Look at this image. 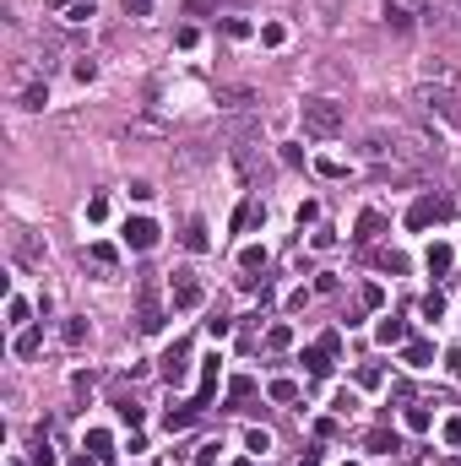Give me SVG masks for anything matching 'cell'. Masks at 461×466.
Segmentation results:
<instances>
[{
	"label": "cell",
	"instance_id": "bcb514c9",
	"mask_svg": "<svg viewBox=\"0 0 461 466\" xmlns=\"http://www.w3.org/2000/svg\"><path fill=\"white\" fill-rule=\"evenodd\" d=\"M445 466H461V461H445Z\"/></svg>",
	"mask_w": 461,
	"mask_h": 466
},
{
	"label": "cell",
	"instance_id": "277c9868",
	"mask_svg": "<svg viewBox=\"0 0 461 466\" xmlns=\"http://www.w3.org/2000/svg\"><path fill=\"white\" fill-rule=\"evenodd\" d=\"M136 331L152 336L163 331V304H158V277H142V309H136Z\"/></svg>",
	"mask_w": 461,
	"mask_h": 466
},
{
	"label": "cell",
	"instance_id": "d6a6232c",
	"mask_svg": "<svg viewBox=\"0 0 461 466\" xmlns=\"http://www.w3.org/2000/svg\"><path fill=\"white\" fill-rule=\"evenodd\" d=\"M282 39H288V27H282V22H266V27H261V43H272V49H277Z\"/></svg>",
	"mask_w": 461,
	"mask_h": 466
},
{
	"label": "cell",
	"instance_id": "5bb4252c",
	"mask_svg": "<svg viewBox=\"0 0 461 466\" xmlns=\"http://www.w3.org/2000/svg\"><path fill=\"white\" fill-rule=\"evenodd\" d=\"M114 412H120V423H142V418H147V412H142V402H136V396H114Z\"/></svg>",
	"mask_w": 461,
	"mask_h": 466
},
{
	"label": "cell",
	"instance_id": "3957f363",
	"mask_svg": "<svg viewBox=\"0 0 461 466\" xmlns=\"http://www.w3.org/2000/svg\"><path fill=\"white\" fill-rule=\"evenodd\" d=\"M450 212H456V206L445 201V196H418V201L407 206V228H413V233H423L429 223H445Z\"/></svg>",
	"mask_w": 461,
	"mask_h": 466
},
{
	"label": "cell",
	"instance_id": "f1b7e54d",
	"mask_svg": "<svg viewBox=\"0 0 461 466\" xmlns=\"http://www.w3.org/2000/svg\"><path fill=\"white\" fill-rule=\"evenodd\" d=\"M288 342H294V331H288V325H272V331H266V347H272V352H282Z\"/></svg>",
	"mask_w": 461,
	"mask_h": 466
},
{
	"label": "cell",
	"instance_id": "6da1fadb",
	"mask_svg": "<svg viewBox=\"0 0 461 466\" xmlns=\"http://www.w3.org/2000/svg\"><path fill=\"white\" fill-rule=\"evenodd\" d=\"M298 120H304V130H310V136L331 142V136H342V125H348V109H342L336 98H304Z\"/></svg>",
	"mask_w": 461,
	"mask_h": 466
},
{
	"label": "cell",
	"instance_id": "7bdbcfd3",
	"mask_svg": "<svg viewBox=\"0 0 461 466\" xmlns=\"http://www.w3.org/2000/svg\"><path fill=\"white\" fill-rule=\"evenodd\" d=\"M6 315H11V320H17V325H22V320H27V315H33V309L22 304V299H11V304H6Z\"/></svg>",
	"mask_w": 461,
	"mask_h": 466
},
{
	"label": "cell",
	"instance_id": "1f68e13d",
	"mask_svg": "<svg viewBox=\"0 0 461 466\" xmlns=\"http://www.w3.org/2000/svg\"><path fill=\"white\" fill-rule=\"evenodd\" d=\"M272 402H298V385L294 380H272Z\"/></svg>",
	"mask_w": 461,
	"mask_h": 466
},
{
	"label": "cell",
	"instance_id": "836d02e7",
	"mask_svg": "<svg viewBox=\"0 0 461 466\" xmlns=\"http://www.w3.org/2000/svg\"><path fill=\"white\" fill-rule=\"evenodd\" d=\"M223 33H228V39H250V22H245V17H228V22H223Z\"/></svg>",
	"mask_w": 461,
	"mask_h": 466
},
{
	"label": "cell",
	"instance_id": "2e32d148",
	"mask_svg": "<svg viewBox=\"0 0 461 466\" xmlns=\"http://www.w3.org/2000/svg\"><path fill=\"white\" fill-rule=\"evenodd\" d=\"M304 364H310L315 380H326V374H331V352H326V347H310V352H304Z\"/></svg>",
	"mask_w": 461,
	"mask_h": 466
},
{
	"label": "cell",
	"instance_id": "d590c367",
	"mask_svg": "<svg viewBox=\"0 0 461 466\" xmlns=\"http://www.w3.org/2000/svg\"><path fill=\"white\" fill-rule=\"evenodd\" d=\"M380 380H385V374H380V369H375V364H364V369H358V385H364V390H375V385H380Z\"/></svg>",
	"mask_w": 461,
	"mask_h": 466
},
{
	"label": "cell",
	"instance_id": "f6af8a7d",
	"mask_svg": "<svg viewBox=\"0 0 461 466\" xmlns=\"http://www.w3.org/2000/svg\"><path fill=\"white\" fill-rule=\"evenodd\" d=\"M233 466H255V461H233Z\"/></svg>",
	"mask_w": 461,
	"mask_h": 466
},
{
	"label": "cell",
	"instance_id": "74e56055",
	"mask_svg": "<svg viewBox=\"0 0 461 466\" xmlns=\"http://www.w3.org/2000/svg\"><path fill=\"white\" fill-rule=\"evenodd\" d=\"M407 428H418V434H423V428H429V406H407Z\"/></svg>",
	"mask_w": 461,
	"mask_h": 466
},
{
	"label": "cell",
	"instance_id": "e575fe53",
	"mask_svg": "<svg viewBox=\"0 0 461 466\" xmlns=\"http://www.w3.org/2000/svg\"><path fill=\"white\" fill-rule=\"evenodd\" d=\"M104 217H109V201H104V196H92V201H87V223H104Z\"/></svg>",
	"mask_w": 461,
	"mask_h": 466
},
{
	"label": "cell",
	"instance_id": "484cf974",
	"mask_svg": "<svg viewBox=\"0 0 461 466\" xmlns=\"http://www.w3.org/2000/svg\"><path fill=\"white\" fill-rule=\"evenodd\" d=\"M87 450H92V455H109V450H114V439H109L104 428H87Z\"/></svg>",
	"mask_w": 461,
	"mask_h": 466
},
{
	"label": "cell",
	"instance_id": "d6986e66",
	"mask_svg": "<svg viewBox=\"0 0 461 466\" xmlns=\"http://www.w3.org/2000/svg\"><path fill=\"white\" fill-rule=\"evenodd\" d=\"M450 261H456L450 244H429V271H450Z\"/></svg>",
	"mask_w": 461,
	"mask_h": 466
},
{
	"label": "cell",
	"instance_id": "e0dca14e",
	"mask_svg": "<svg viewBox=\"0 0 461 466\" xmlns=\"http://www.w3.org/2000/svg\"><path fill=\"white\" fill-rule=\"evenodd\" d=\"M49 103V81H27L22 87V109H43Z\"/></svg>",
	"mask_w": 461,
	"mask_h": 466
},
{
	"label": "cell",
	"instance_id": "4316f807",
	"mask_svg": "<svg viewBox=\"0 0 461 466\" xmlns=\"http://www.w3.org/2000/svg\"><path fill=\"white\" fill-rule=\"evenodd\" d=\"M245 450L266 455V450H272V434H266V428H250V434H245Z\"/></svg>",
	"mask_w": 461,
	"mask_h": 466
},
{
	"label": "cell",
	"instance_id": "83f0119b",
	"mask_svg": "<svg viewBox=\"0 0 461 466\" xmlns=\"http://www.w3.org/2000/svg\"><path fill=\"white\" fill-rule=\"evenodd\" d=\"M239 266H245V271H261V266H266V249H261V244H245Z\"/></svg>",
	"mask_w": 461,
	"mask_h": 466
},
{
	"label": "cell",
	"instance_id": "7402d4cb",
	"mask_svg": "<svg viewBox=\"0 0 461 466\" xmlns=\"http://www.w3.org/2000/svg\"><path fill=\"white\" fill-rule=\"evenodd\" d=\"M39 347H43V331H22L17 336V358H33Z\"/></svg>",
	"mask_w": 461,
	"mask_h": 466
},
{
	"label": "cell",
	"instance_id": "4fadbf2b",
	"mask_svg": "<svg viewBox=\"0 0 461 466\" xmlns=\"http://www.w3.org/2000/svg\"><path fill=\"white\" fill-rule=\"evenodd\" d=\"M255 223H266V206L261 201H245L239 212H233V233H245V228H255Z\"/></svg>",
	"mask_w": 461,
	"mask_h": 466
},
{
	"label": "cell",
	"instance_id": "30bf717a",
	"mask_svg": "<svg viewBox=\"0 0 461 466\" xmlns=\"http://www.w3.org/2000/svg\"><path fill=\"white\" fill-rule=\"evenodd\" d=\"M11 255H17L22 266H43V249L33 244V233H22V228L11 233Z\"/></svg>",
	"mask_w": 461,
	"mask_h": 466
},
{
	"label": "cell",
	"instance_id": "b9f144b4",
	"mask_svg": "<svg viewBox=\"0 0 461 466\" xmlns=\"http://www.w3.org/2000/svg\"><path fill=\"white\" fill-rule=\"evenodd\" d=\"M71 71H76V81H92V76H98V65H92V60H76Z\"/></svg>",
	"mask_w": 461,
	"mask_h": 466
},
{
	"label": "cell",
	"instance_id": "ac0fdd59",
	"mask_svg": "<svg viewBox=\"0 0 461 466\" xmlns=\"http://www.w3.org/2000/svg\"><path fill=\"white\" fill-rule=\"evenodd\" d=\"M375 336H380L385 347H401V342H407V325H401V320H380V331H375Z\"/></svg>",
	"mask_w": 461,
	"mask_h": 466
},
{
	"label": "cell",
	"instance_id": "cb8c5ba5",
	"mask_svg": "<svg viewBox=\"0 0 461 466\" xmlns=\"http://www.w3.org/2000/svg\"><path fill=\"white\" fill-rule=\"evenodd\" d=\"M60 336H65V347H82V342H87V320H65Z\"/></svg>",
	"mask_w": 461,
	"mask_h": 466
},
{
	"label": "cell",
	"instance_id": "4dcf8cb0",
	"mask_svg": "<svg viewBox=\"0 0 461 466\" xmlns=\"http://www.w3.org/2000/svg\"><path fill=\"white\" fill-rule=\"evenodd\" d=\"M385 22H391L397 33H407V27H413V11H401V6H385Z\"/></svg>",
	"mask_w": 461,
	"mask_h": 466
},
{
	"label": "cell",
	"instance_id": "9c48e42d",
	"mask_svg": "<svg viewBox=\"0 0 461 466\" xmlns=\"http://www.w3.org/2000/svg\"><path fill=\"white\" fill-rule=\"evenodd\" d=\"M423 81H429V87H450V92H456L461 87V71L450 60H423Z\"/></svg>",
	"mask_w": 461,
	"mask_h": 466
},
{
	"label": "cell",
	"instance_id": "9a60e30c",
	"mask_svg": "<svg viewBox=\"0 0 461 466\" xmlns=\"http://www.w3.org/2000/svg\"><path fill=\"white\" fill-rule=\"evenodd\" d=\"M207 244H212V233H207V223H201V217H195V223L185 228V249H190V255H201V249H207Z\"/></svg>",
	"mask_w": 461,
	"mask_h": 466
},
{
	"label": "cell",
	"instance_id": "603a6c76",
	"mask_svg": "<svg viewBox=\"0 0 461 466\" xmlns=\"http://www.w3.org/2000/svg\"><path fill=\"white\" fill-rule=\"evenodd\" d=\"M250 396H255V380H250V374H239V380L228 385V402L239 406V402H250Z\"/></svg>",
	"mask_w": 461,
	"mask_h": 466
},
{
	"label": "cell",
	"instance_id": "ab89813d",
	"mask_svg": "<svg viewBox=\"0 0 461 466\" xmlns=\"http://www.w3.org/2000/svg\"><path fill=\"white\" fill-rule=\"evenodd\" d=\"M125 17H152V0H125Z\"/></svg>",
	"mask_w": 461,
	"mask_h": 466
},
{
	"label": "cell",
	"instance_id": "60d3db41",
	"mask_svg": "<svg viewBox=\"0 0 461 466\" xmlns=\"http://www.w3.org/2000/svg\"><path fill=\"white\" fill-rule=\"evenodd\" d=\"M445 445H461V412L450 418V423H445Z\"/></svg>",
	"mask_w": 461,
	"mask_h": 466
},
{
	"label": "cell",
	"instance_id": "52a82bcc",
	"mask_svg": "<svg viewBox=\"0 0 461 466\" xmlns=\"http://www.w3.org/2000/svg\"><path fill=\"white\" fill-rule=\"evenodd\" d=\"M255 103H261L255 87H217V109H223V114H250Z\"/></svg>",
	"mask_w": 461,
	"mask_h": 466
},
{
	"label": "cell",
	"instance_id": "ba28073f",
	"mask_svg": "<svg viewBox=\"0 0 461 466\" xmlns=\"http://www.w3.org/2000/svg\"><path fill=\"white\" fill-rule=\"evenodd\" d=\"M125 244L130 249H152L158 244V223L152 217H125Z\"/></svg>",
	"mask_w": 461,
	"mask_h": 466
},
{
	"label": "cell",
	"instance_id": "8fae6325",
	"mask_svg": "<svg viewBox=\"0 0 461 466\" xmlns=\"http://www.w3.org/2000/svg\"><path fill=\"white\" fill-rule=\"evenodd\" d=\"M401 358H407V369H429V364H434V342H423V336H418V342L401 347Z\"/></svg>",
	"mask_w": 461,
	"mask_h": 466
},
{
	"label": "cell",
	"instance_id": "f35d334b",
	"mask_svg": "<svg viewBox=\"0 0 461 466\" xmlns=\"http://www.w3.org/2000/svg\"><path fill=\"white\" fill-rule=\"evenodd\" d=\"M207 331H212V336H228V331H233V320H228V315H212V320H207Z\"/></svg>",
	"mask_w": 461,
	"mask_h": 466
},
{
	"label": "cell",
	"instance_id": "ffe728a7",
	"mask_svg": "<svg viewBox=\"0 0 461 466\" xmlns=\"http://www.w3.org/2000/svg\"><path fill=\"white\" fill-rule=\"evenodd\" d=\"M358 304H364V309H385V287H380V282H364V287H358Z\"/></svg>",
	"mask_w": 461,
	"mask_h": 466
},
{
	"label": "cell",
	"instance_id": "7dc6e473",
	"mask_svg": "<svg viewBox=\"0 0 461 466\" xmlns=\"http://www.w3.org/2000/svg\"><path fill=\"white\" fill-rule=\"evenodd\" d=\"M17 466H22V461H17Z\"/></svg>",
	"mask_w": 461,
	"mask_h": 466
},
{
	"label": "cell",
	"instance_id": "8992f818",
	"mask_svg": "<svg viewBox=\"0 0 461 466\" xmlns=\"http://www.w3.org/2000/svg\"><path fill=\"white\" fill-rule=\"evenodd\" d=\"M207 287L195 282V271H174V309H201Z\"/></svg>",
	"mask_w": 461,
	"mask_h": 466
},
{
	"label": "cell",
	"instance_id": "5b68a950",
	"mask_svg": "<svg viewBox=\"0 0 461 466\" xmlns=\"http://www.w3.org/2000/svg\"><path fill=\"white\" fill-rule=\"evenodd\" d=\"M158 369H163L168 385H185V380H190V342H174L163 358H158Z\"/></svg>",
	"mask_w": 461,
	"mask_h": 466
},
{
	"label": "cell",
	"instance_id": "7a4b0ae2",
	"mask_svg": "<svg viewBox=\"0 0 461 466\" xmlns=\"http://www.w3.org/2000/svg\"><path fill=\"white\" fill-rule=\"evenodd\" d=\"M233 168L245 174V184H266L272 179V163H266V152H261V142H233Z\"/></svg>",
	"mask_w": 461,
	"mask_h": 466
},
{
	"label": "cell",
	"instance_id": "7c38bea8",
	"mask_svg": "<svg viewBox=\"0 0 461 466\" xmlns=\"http://www.w3.org/2000/svg\"><path fill=\"white\" fill-rule=\"evenodd\" d=\"M380 233H385V217H380V212H364V217H358V228H353L358 244H375Z\"/></svg>",
	"mask_w": 461,
	"mask_h": 466
},
{
	"label": "cell",
	"instance_id": "44dd1931",
	"mask_svg": "<svg viewBox=\"0 0 461 466\" xmlns=\"http://www.w3.org/2000/svg\"><path fill=\"white\" fill-rule=\"evenodd\" d=\"M369 450H375V455H391V450H397V434H391V428H375V434H369Z\"/></svg>",
	"mask_w": 461,
	"mask_h": 466
},
{
	"label": "cell",
	"instance_id": "f546056e",
	"mask_svg": "<svg viewBox=\"0 0 461 466\" xmlns=\"http://www.w3.org/2000/svg\"><path fill=\"white\" fill-rule=\"evenodd\" d=\"M418 309H423V320H440V315H445V293H429Z\"/></svg>",
	"mask_w": 461,
	"mask_h": 466
},
{
	"label": "cell",
	"instance_id": "d4e9b609",
	"mask_svg": "<svg viewBox=\"0 0 461 466\" xmlns=\"http://www.w3.org/2000/svg\"><path fill=\"white\" fill-rule=\"evenodd\" d=\"M87 255H92V266H104V271H114V261H120V255H114V244H92Z\"/></svg>",
	"mask_w": 461,
	"mask_h": 466
},
{
	"label": "cell",
	"instance_id": "8d00e7d4",
	"mask_svg": "<svg viewBox=\"0 0 461 466\" xmlns=\"http://www.w3.org/2000/svg\"><path fill=\"white\" fill-rule=\"evenodd\" d=\"M380 266H385V271H397V277H401V271H407V255H397V249H385V255H380Z\"/></svg>",
	"mask_w": 461,
	"mask_h": 466
},
{
	"label": "cell",
	"instance_id": "ee69618b",
	"mask_svg": "<svg viewBox=\"0 0 461 466\" xmlns=\"http://www.w3.org/2000/svg\"><path fill=\"white\" fill-rule=\"evenodd\" d=\"M76 6H82V0H49V11H60V17H65V11H76Z\"/></svg>",
	"mask_w": 461,
	"mask_h": 466
}]
</instances>
